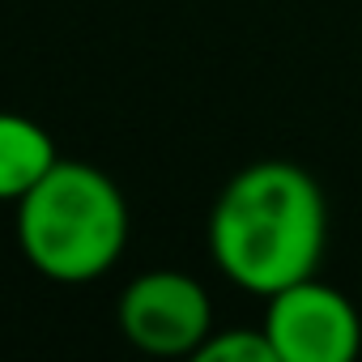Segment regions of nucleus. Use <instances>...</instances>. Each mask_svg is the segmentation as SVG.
Returning a JSON list of instances; mask_svg holds the SVG:
<instances>
[{
	"instance_id": "f257e3e1",
	"label": "nucleus",
	"mask_w": 362,
	"mask_h": 362,
	"mask_svg": "<svg viewBox=\"0 0 362 362\" xmlns=\"http://www.w3.org/2000/svg\"><path fill=\"white\" fill-rule=\"evenodd\" d=\"M328 247V201L290 158L243 166L209 209V256L247 294H277L315 277Z\"/></svg>"
},
{
	"instance_id": "f03ea898",
	"label": "nucleus",
	"mask_w": 362,
	"mask_h": 362,
	"mask_svg": "<svg viewBox=\"0 0 362 362\" xmlns=\"http://www.w3.org/2000/svg\"><path fill=\"white\" fill-rule=\"evenodd\" d=\"M18 243L47 281H98L128 247V201L98 166L60 158L18 201Z\"/></svg>"
},
{
	"instance_id": "7ed1b4c3",
	"label": "nucleus",
	"mask_w": 362,
	"mask_h": 362,
	"mask_svg": "<svg viewBox=\"0 0 362 362\" xmlns=\"http://www.w3.org/2000/svg\"><path fill=\"white\" fill-rule=\"evenodd\" d=\"M115 320L128 345H136L141 354L192 358L201 341L214 332V303L197 277L175 269H153L124 286Z\"/></svg>"
},
{
	"instance_id": "20e7f679",
	"label": "nucleus",
	"mask_w": 362,
	"mask_h": 362,
	"mask_svg": "<svg viewBox=\"0 0 362 362\" xmlns=\"http://www.w3.org/2000/svg\"><path fill=\"white\" fill-rule=\"evenodd\" d=\"M264 332L277 362H354L362 358V315L328 281L303 277L264 307Z\"/></svg>"
},
{
	"instance_id": "39448f33",
	"label": "nucleus",
	"mask_w": 362,
	"mask_h": 362,
	"mask_svg": "<svg viewBox=\"0 0 362 362\" xmlns=\"http://www.w3.org/2000/svg\"><path fill=\"white\" fill-rule=\"evenodd\" d=\"M56 162L60 153L43 124L18 111H0V205H18Z\"/></svg>"
},
{
	"instance_id": "423d86ee",
	"label": "nucleus",
	"mask_w": 362,
	"mask_h": 362,
	"mask_svg": "<svg viewBox=\"0 0 362 362\" xmlns=\"http://www.w3.org/2000/svg\"><path fill=\"white\" fill-rule=\"evenodd\" d=\"M192 358L197 362H277V349L264 324L260 328H214Z\"/></svg>"
}]
</instances>
